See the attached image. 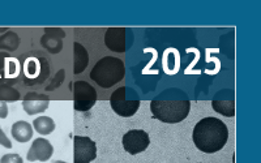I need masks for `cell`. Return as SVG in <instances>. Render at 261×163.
Segmentation results:
<instances>
[{
  "instance_id": "8992f818",
  "label": "cell",
  "mask_w": 261,
  "mask_h": 163,
  "mask_svg": "<svg viewBox=\"0 0 261 163\" xmlns=\"http://www.w3.org/2000/svg\"><path fill=\"white\" fill-rule=\"evenodd\" d=\"M97 102V92L86 81L73 83V104L74 110L89 111Z\"/></svg>"
},
{
  "instance_id": "6da1fadb",
  "label": "cell",
  "mask_w": 261,
  "mask_h": 163,
  "mask_svg": "<svg viewBox=\"0 0 261 163\" xmlns=\"http://www.w3.org/2000/svg\"><path fill=\"white\" fill-rule=\"evenodd\" d=\"M195 146L202 153H217L226 145L228 129L222 120L217 118L201 119L193 128L192 134Z\"/></svg>"
},
{
  "instance_id": "44dd1931",
  "label": "cell",
  "mask_w": 261,
  "mask_h": 163,
  "mask_svg": "<svg viewBox=\"0 0 261 163\" xmlns=\"http://www.w3.org/2000/svg\"><path fill=\"white\" fill-rule=\"evenodd\" d=\"M8 116V106L7 102L0 101V119H6Z\"/></svg>"
},
{
  "instance_id": "ffe728a7",
  "label": "cell",
  "mask_w": 261,
  "mask_h": 163,
  "mask_svg": "<svg viewBox=\"0 0 261 163\" xmlns=\"http://www.w3.org/2000/svg\"><path fill=\"white\" fill-rule=\"evenodd\" d=\"M0 145L4 146L7 149L12 148V143H11V140L7 137V134L4 133V130L0 128Z\"/></svg>"
},
{
  "instance_id": "52a82bcc",
  "label": "cell",
  "mask_w": 261,
  "mask_h": 163,
  "mask_svg": "<svg viewBox=\"0 0 261 163\" xmlns=\"http://www.w3.org/2000/svg\"><path fill=\"white\" fill-rule=\"evenodd\" d=\"M123 148L130 155H136L148 149L150 144L149 134L143 129H132L123 136Z\"/></svg>"
},
{
  "instance_id": "8fae6325",
  "label": "cell",
  "mask_w": 261,
  "mask_h": 163,
  "mask_svg": "<svg viewBox=\"0 0 261 163\" xmlns=\"http://www.w3.org/2000/svg\"><path fill=\"white\" fill-rule=\"evenodd\" d=\"M63 38L65 32L60 28H46L45 34L42 36V46L51 53H59L63 48Z\"/></svg>"
},
{
  "instance_id": "7a4b0ae2",
  "label": "cell",
  "mask_w": 261,
  "mask_h": 163,
  "mask_svg": "<svg viewBox=\"0 0 261 163\" xmlns=\"http://www.w3.org/2000/svg\"><path fill=\"white\" fill-rule=\"evenodd\" d=\"M125 76V65L122 59L115 57H105L98 60L90 72V78L95 84L109 89L115 84L120 83Z\"/></svg>"
},
{
  "instance_id": "30bf717a",
  "label": "cell",
  "mask_w": 261,
  "mask_h": 163,
  "mask_svg": "<svg viewBox=\"0 0 261 163\" xmlns=\"http://www.w3.org/2000/svg\"><path fill=\"white\" fill-rule=\"evenodd\" d=\"M50 99L47 95L39 93H28L22 99V108L28 115H37L48 108Z\"/></svg>"
},
{
  "instance_id": "5bb4252c",
  "label": "cell",
  "mask_w": 261,
  "mask_h": 163,
  "mask_svg": "<svg viewBox=\"0 0 261 163\" xmlns=\"http://www.w3.org/2000/svg\"><path fill=\"white\" fill-rule=\"evenodd\" d=\"M20 46V37L12 30H8L0 36V50L16 51Z\"/></svg>"
},
{
  "instance_id": "7402d4cb",
  "label": "cell",
  "mask_w": 261,
  "mask_h": 163,
  "mask_svg": "<svg viewBox=\"0 0 261 163\" xmlns=\"http://www.w3.org/2000/svg\"><path fill=\"white\" fill-rule=\"evenodd\" d=\"M53 163H67V162H63V160H54Z\"/></svg>"
},
{
  "instance_id": "3957f363",
  "label": "cell",
  "mask_w": 261,
  "mask_h": 163,
  "mask_svg": "<svg viewBox=\"0 0 261 163\" xmlns=\"http://www.w3.org/2000/svg\"><path fill=\"white\" fill-rule=\"evenodd\" d=\"M191 110V102L188 99H176V101H163L154 99L150 103V111L155 119L163 123L175 124L183 122Z\"/></svg>"
},
{
  "instance_id": "277c9868",
  "label": "cell",
  "mask_w": 261,
  "mask_h": 163,
  "mask_svg": "<svg viewBox=\"0 0 261 163\" xmlns=\"http://www.w3.org/2000/svg\"><path fill=\"white\" fill-rule=\"evenodd\" d=\"M110 104L114 113L123 118H130L140 108V99L137 93L128 86H122L111 94Z\"/></svg>"
},
{
  "instance_id": "2e32d148",
  "label": "cell",
  "mask_w": 261,
  "mask_h": 163,
  "mask_svg": "<svg viewBox=\"0 0 261 163\" xmlns=\"http://www.w3.org/2000/svg\"><path fill=\"white\" fill-rule=\"evenodd\" d=\"M212 106L214 111L221 115L228 116V118H232L235 115L234 99H214L212 102Z\"/></svg>"
},
{
  "instance_id": "9a60e30c",
  "label": "cell",
  "mask_w": 261,
  "mask_h": 163,
  "mask_svg": "<svg viewBox=\"0 0 261 163\" xmlns=\"http://www.w3.org/2000/svg\"><path fill=\"white\" fill-rule=\"evenodd\" d=\"M55 127H57L55 122L50 116H39V118L34 119V122H33V128L42 136L53 133L55 130Z\"/></svg>"
},
{
  "instance_id": "d6986e66",
  "label": "cell",
  "mask_w": 261,
  "mask_h": 163,
  "mask_svg": "<svg viewBox=\"0 0 261 163\" xmlns=\"http://www.w3.org/2000/svg\"><path fill=\"white\" fill-rule=\"evenodd\" d=\"M0 163H24V160L18 154H6L2 157Z\"/></svg>"
},
{
  "instance_id": "e0dca14e",
  "label": "cell",
  "mask_w": 261,
  "mask_h": 163,
  "mask_svg": "<svg viewBox=\"0 0 261 163\" xmlns=\"http://www.w3.org/2000/svg\"><path fill=\"white\" fill-rule=\"evenodd\" d=\"M20 93L11 85H0V101L16 102L20 99Z\"/></svg>"
},
{
  "instance_id": "ac0fdd59",
  "label": "cell",
  "mask_w": 261,
  "mask_h": 163,
  "mask_svg": "<svg viewBox=\"0 0 261 163\" xmlns=\"http://www.w3.org/2000/svg\"><path fill=\"white\" fill-rule=\"evenodd\" d=\"M64 78H65V71L64 69H60V71L58 72L55 76H54V78H53V81H51L50 85L46 86V90H47V92H51V90L58 89V88H59V86L63 84Z\"/></svg>"
},
{
  "instance_id": "7c38bea8",
  "label": "cell",
  "mask_w": 261,
  "mask_h": 163,
  "mask_svg": "<svg viewBox=\"0 0 261 163\" xmlns=\"http://www.w3.org/2000/svg\"><path fill=\"white\" fill-rule=\"evenodd\" d=\"M73 57H74V65H73V73L80 74L81 72H84L89 64V55H88V51L84 47L83 45H80L79 42H76L73 45Z\"/></svg>"
},
{
  "instance_id": "4fadbf2b",
  "label": "cell",
  "mask_w": 261,
  "mask_h": 163,
  "mask_svg": "<svg viewBox=\"0 0 261 163\" xmlns=\"http://www.w3.org/2000/svg\"><path fill=\"white\" fill-rule=\"evenodd\" d=\"M11 133H12V137L17 143H28L33 137V127L28 122L20 120V122H16L12 125Z\"/></svg>"
},
{
  "instance_id": "5b68a950",
  "label": "cell",
  "mask_w": 261,
  "mask_h": 163,
  "mask_svg": "<svg viewBox=\"0 0 261 163\" xmlns=\"http://www.w3.org/2000/svg\"><path fill=\"white\" fill-rule=\"evenodd\" d=\"M134 34L125 28H109L105 34L107 48L114 52H125L132 46Z\"/></svg>"
},
{
  "instance_id": "ba28073f",
  "label": "cell",
  "mask_w": 261,
  "mask_h": 163,
  "mask_svg": "<svg viewBox=\"0 0 261 163\" xmlns=\"http://www.w3.org/2000/svg\"><path fill=\"white\" fill-rule=\"evenodd\" d=\"M74 163H90L97 158V145L86 136L73 137Z\"/></svg>"
},
{
  "instance_id": "9c48e42d",
  "label": "cell",
  "mask_w": 261,
  "mask_h": 163,
  "mask_svg": "<svg viewBox=\"0 0 261 163\" xmlns=\"http://www.w3.org/2000/svg\"><path fill=\"white\" fill-rule=\"evenodd\" d=\"M54 154V146L51 143L46 139H36L33 141L32 146H30L29 151L27 154V159L29 162H34V160H41V162H46L50 159Z\"/></svg>"
}]
</instances>
